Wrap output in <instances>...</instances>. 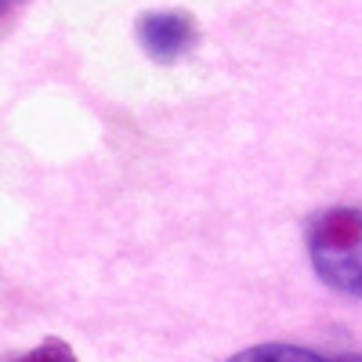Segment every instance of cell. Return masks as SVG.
Wrapping results in <instances>:
<instances>
[{
	"mask_svg": "<svg viewBox=\"0 0 362 362\" xmlns=\"http://www.w3.org/2000/svg\"><path fill=\"white\" fill-rule=\"evenodd\" d=\"M134 33L153 62H177L196 44V22L185 11H148L138 18Z\"/></svg>",
	"mask_w": 362,
	"mask_h": 362,
	"instance_id": "obj_2",
	"label": "cell"
},
{
	"mask_svg": "<svg viewBox=\"0 0 362 362\" xmlns=\"http://www.w3.org/2000/svg\"><path fill=\"white\" fill-rule=\"evenodd\" d=\"M18 362H76V355H73V348H69L66 341L51 337V341L37 344L33 351H25Z\"/></svg>",
	"mask_w": 362,
	"mask_h": 362,
	"instance_id": "obj_4",
	"label": "cell"
},
{
	"mask_svg": "<svg viewBox=\"0 0 362 362\" xmlns=\"http://www.w3.org/2000/svg\"><path fill=\"white\" fill-rule=\"evenodd\" d=\"M228 362H362V358H329L300 344H254L247 351H235Z\"/></svg>",
	"mask_w": 362,
	"mask_h": 362,
	"instance_id": "obj_3",
	"label": "cell"
},
{
	"mask_svg": "<svg viewBox=\"0 0 362 362\" xmlns=\"http://www.w3.org/2000/svg\"><path fill=\"white\" fill-rule=\"evenodd\" d=\"M308 261L326 286L362 297V210L337 206L312 218Z\"/></svg>",
	"mask_w": 362,
	"mask_h": 362,
	"instance_id": "obj_1",
	"label": "cell"
}]
</instances>
